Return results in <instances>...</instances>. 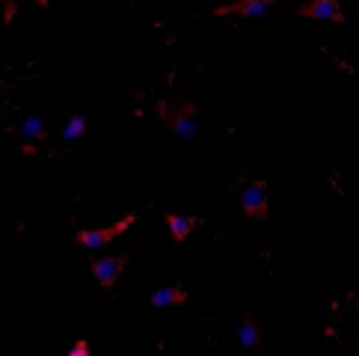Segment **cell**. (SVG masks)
I'll list each match as a JSON object with an SVG mask.
<instances>
[{
  "instance_id": "1",
  "label": "cell",
  "mask_w": 359,
  "mask_h": 356,
  "mask_svg": "<svg viewBox=\"0 0 359 356\" xmlns=\"http://www.w3.org/2000/svg\"><path fill=\"white\" fill-rule=\"evenodd\" d=\"M158 116L161 122L170 128L175 137L182 139H196L199 128H196V104H178V107H170L166 101H158Z\"/></svg>"
},
{
  "instance_id": "2",
  "label": "cell",
  "mask_w": 359,
  "mask_h": 356,
  "mask_svg": "<svg viewBox=\"0 0 359 356\" xmlns=\"http://www.w3.org/2000/svg\"><path fill=\"white\" fill-rule=\"evenodd\" d=\"M134 223H137V214H125L119 223H113V226H107V228H78L74 240H78L81 247H86V249H98V247L113 244V240H116L119 235H125Z\"/></svg>"
},
{
  "instance_id": "3",
  "label": "cell",
  "mask_w": 359,
  "mask_h": 356,
  "mask_svg": "<svg viewBox=\"0 0 359 356\" xmlns=\"http://www.w3.org/2000/svg\"><path fill=\"white\" fill-rule=\"evenodd\" d=\"M241 211L247 214L250 220H267L271 217V211H267V184L264 182H252V184L243 187Z\"/></svg>"
},
{
  "instance_id": "4",
  "label": "cell",
  "mask_w": 359,
  "mask_h": 356,
  "mask_svg": "<svg viewBox=\"0 0 359 356\" xmlns=\"http://www.w3.org/2000/svg\"><path fill=\"white\" fill-rule=\"evenodd\" d=\"M300 18H312V21H330V24H341L344 21V9L339 0H306L297 9Z\"/></svg>"
},
{
  "instance_id": "5",
  "label": "cell",
  "mask_w": 359,
  "mask_h": 356,
  "mask_svg": "<svg viewBox=\"0 0 359 356\" xmlns=\"http://www.w3.org/2000/svg\"><path fill=\"white\" fill-rule=\"evenodd\" d=\"M128 267V256H110V259H93L89 261V271H93V276L98 279V285L110 291L113 285H116V279L122 276V271Z\"/></svg>"
},
{
  "instance_id": "6",
  "label": "cell",
  "mask_w": 359,
  "mask_h": 356,
  "mask_svg": "<svg viewBox=\"0 0 359 356\" xmlns=\"http://www.w3.org/2000/svg\"><path fill=\"white\" fill-rule=\"evenodd\" d=\"M238 341H241V348H247L255 356H271V353H267V348H264V336H262L259 321H255L252 309L243 312V321H241V329H238Z\"/></svg>"
},
{
  "instance_id": "7",
  "label": "cell",
  "mask_w": 359,
  "mask_h": 356,
  "mask_svg": "<svg viewBox=\"0 0 359 356\" xmlns=\"http://www.w3.org/2000/svg\"><path fill=\"white\" fill-rule=\"evenodd\" d=\"M276 0H232V4H223V6H214V15L217 18H226V15H241V18H262L267 15Z\"/></svg>"
},
{
  "instance_id": "8",
  "label": "cell",
  "mask_w": 359,
  "mask_h": 356,
  "mask_svg": "<svg viewBox=\"0 0 359 356\" xmlns=\"http://www.w3.org/2000/svg\"><path fill=\"white\" fill-rule=\"evenodd\" d=\"M163 223H166V228H170V238L175 240V244H184V240L190 238V232L199 226L196 217H184V214H163Z\"/></svg>"
},
{
  "instance_id": "9",
  "label": "cell",
  "mask_w": 359,
  "mask_h": 356,
  "mask_svg": "<svg viewBox=\"0 0 359 356\" xmlns=\"http://www.w3.org/2000/svg\"><path fill=\"white\" fill-rule=\"evenodd\" d=\"M151 306L155 309H170V306H182V303H187V291L182 285H163L158 288L155 294H151Z\"/></svg>"
},
{
  "instance_id": "10",
  "label": "cell",
  "mask_w": 359,
  "mask_h": 356,
  "mask_svg": "<svg viewBox=\"0 0 359 356\" xmlns=\"http://www.w3.org/2000/svg\"><path fill=\"white\" fill-rule=\"evenodd\" d=\"M86 134V116L83 113H74V116L66 122V128H62V139L66 143H74V139H81Z\"/></svg>"
},
{
  "instance_id": "11",
  "label": "cell",
  "mask_w": 359,
  "mask_h": 356,
  "mask_svg": "<svg viewBox=\"0 0 359 356\" xmlns=\"http://www.w3.org/2000/svg\"><path fill=\"white\" fill-rule=\"evenodd\" d=\"M21 131H24V137H30V139H45V137H48V131H45V122H42V116H30L27 122L21 125Z\"/></svg>"
},
{
  "instance_id": "12",
  "label": "cell",
  "mask_w": 359,
  "mask_h": 356,
  "mask_svg": "<svg viewBox=\"0 0 359 356\" xmlns=\"http://www.w3.org/2000/svg\"><path fill=\"white\" fill-rule=\"evenodd\" d=\"M0 4H4V24H12L18 12V0H0Z\"/></svg>"
},
{
  "instance_id": "13",
  "label": "cell",
  "mask_w": 359,
  "mask_h": 356,
  "mask_svg": "<svg viewBox=\"0 0 359 356\" xmlns=\"http://www.w3.org/2000/svg\"><path fill=\"white\" fill-rule=\"evenodd\" d=\"M66 356H89V341H86V338H78V341H74V345L69 348Z\"/></svg>"
},
{
  "instance_id": "14",
  "label": "cell",
  "mask_w": 359,
  "mask_h": 356,
  "mask_svg": "<svg viewBox=\"0 0 359 356\" xmlns=\"http://www.w3.org/2000/svg\"><path fill=\"white\" fill-rule=\"evenodd\" d=\"M33 4L39 6V9H48V4H50V0H33Z\"/></svg>"
}]
</instances>
